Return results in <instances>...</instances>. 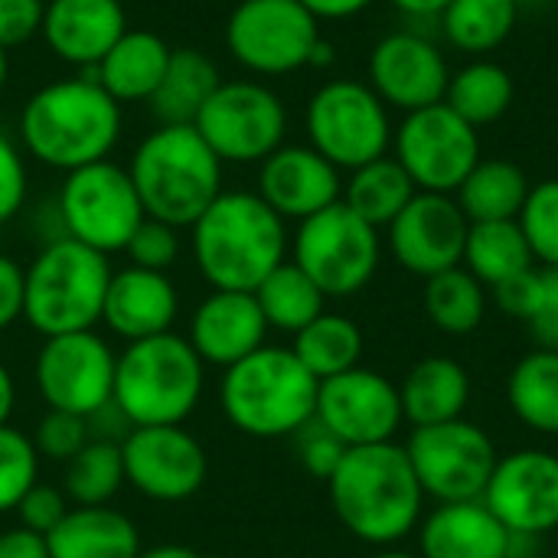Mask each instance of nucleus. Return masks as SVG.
<instances>
[{
  "label": "nucleus",
  "mask_w": 558,
  "mask_h": 558,
  "mask_svg": "<svg viewBox=\"0 0 558 558\" xmlns=\"http://www.w3.org/2000/svg\"><path fill=\"white\" fill-rule=\"evenodd\" d=\"M327 494L343 530L376 549H392L412 536L428 500L399 441L347 448Z\"/></svg>",
  "instance_id": "obj_1"
},
{
  "label": "nucleus",
  "mask_w": 558,
  "mask_h": 558,
  "mask_svg": "<svg viewBox=\"0 0 558 558\" xmlns=\"http://www.w3.org/2000/svg\"><path fill=\"white\" fill-rule=\"evenodd\" d=\"M193 262L213 291H255L288 262L284 219L248 190H222L190 226Z\"/></svg>",
  "instance_id": "obj_2"
},
{
  "label": "nucleus",
  "mask_w": 558,
  "mask_h": 558,
  "mask_svg": "<svg viewBox=\"0 0 558 558\" xmlns=\"http://www.w3.org/2000/svg\"><path fill=\"white\" fill-rule=\"evenodd\" d=\"M118 134L121 105L88 72L43 85L20 114L26 154L65 173L108 160Z\"/></svg>",
  "instance_id": "obj_3"
},
{
  "label": "nucleus",
  "mask_w": 558,
  "mask_h": 558,
  "mask_svg": "<svg viewBox=\"0 0 558 558\" xmlns=\"http://www.w3.org/2000/svg\"><path fill=\"white\" fill-rule=\"evenodd\" d=\"M320 383L288 347H262L222 369L219 409L226 422L262 441L294 438L317 415Z\"/></svg>",
  "instance_id": "obj_4"
},
{
  "label": "nucleus",
  "mask_w": 558,
  "mask_h": 558,
  "mask_svg": "<svg viewBox=\"0 0 558 558\" xmlns=\"http://www.w3.org/2000/svg\"><path fill=\"white\" fill-rule=\"evenodd\" d=\"M131 183L144 216L190 229L222 193V160L193 124H160L131 157Z\"/></svg>",
  "instance_id": "obj_5"
},
{
  "label": "nucleus",
  "mask_w": 558,
  "mask_h": 558,
  "mask_svg": "<svg viewBox=\"0 0 558 558\" xmlns=\"http://www.w3.org/2000/svg\"><path fill=\"white\" fill-rule=\"evenodd\" d=\"M206 389V363L186 337L160 333L124 347L114 366V409L131 428L183 425Z\"/></svg>",
  "instance_id": "obj_6"
},
{
  "label": "nucleus",
  "mask_w": 558,
  "mask_h": 558,
  "mask_svg": "<svg viewBox=\"0 0 558 558\" xmlns=\"http://www.w3.org/2000/svg\"><path fill=\"white\" fill-rule=\"evenodd\" d=\"M108 281V255L62 235L49 242L26 268L23 320L43 340L95 330V324H101Z\"/></svg>",
  "instance_id": "obj_7"
},
{
  "label": "nucleus",
  "mask_w": 558,
  "mask_h": 558,
  "mask_svg": "<svg viewBox=\"0 0 558 558\" xmlns=\"http://www.w3.org/2000/svg\"><path fill=\"white\" fill-rule=\"evenodd\" d=\"M379 258H383L379 229L360 219L343 199L298 222L291 242V262L327 298L360 294L376 278Z\"/></svg>",
  "instance_id": "obj_8"
},
{
  "label": "nucleus",
  "mask_w": 558,
  "mask_h": 558,
  "mask_svg": "<svg viewBox=\"0 0 558 558\" xmlns=\"http://www.w3.org/2000/svg\"><path fill=\"white\" fill-rule=\"evenodd\" d=\"M307 141L337 170H356L392 147V121L383 98L353 78L324 82L304 111Z\"/></svg>",
  "instance_id": "obj_9"
},
{
  "label": "nucleus",
  "mask_w": 558,
  "mask_h": 558,
  "mask_svg": "<svg viewBox=\"0 0 558 558\" xmlns=\"http://www.w3.org/2000/svg\"><path fill=\"white\" fill-rule=\"evenodd\" d=\"M59 219L69 239L111 255L128 248L134 229L144 222V206L124 167L95 160L65 173L59 190Z\"/></svg>",
  "instance_id": "obj_10"
},
{
  "label": "nucleus",
  "mask_w": 558,
  "mask_h": 558,
  "mask_svg": "<svg viewBox=\"0 0 558 558\" xmlns=\"http://www.w3.org/2000/svg\"><path fill=\"white\" fill-rule=\"evenodd\" d=\"M196 134L222 163H262L284 144V101L262 82H219L193 121Z\"/></svg>",
  "instance_id": "obj_11"
},
{
  "label": "nucleus",
  "mask_w": 558,
  "mask_h": 558,
  "mask_svg": "<svg viewBox=\"0 0 558 558\" xmlns=\"http://www.w3.org/2000/svg\"><path fill=\"white\" fill-rule=\"evenodd\" d=\"M392 157L405 167L418 193L454 196L481 163V131L438 101L402 114L392 131Z\"/></svg>",
  "instance_id": "obj_12"
},
{
  "label": "nucleus",
  "mask_w": 558,
  "mask_h": 558,
  "mask_svg": "<svg viewBox=\"0 0 558 558\" xmlns=\"http://www.w3.org/2000/svg\"><path fill=\"white\" fill-rule=\"evenodd\" d=\"M405 454L425 497L435 504L481 500L500 461L490 435L468 418L412 428Z\"/></svg>",
  "instance_id": "obj_13"
},
{
  "label": "nucleus",
  "mask_w": 558,
  "mask_h": 558,
  "mask_svg": "<svg viewBox=\"0 0 558 558\" xmlns=\"http://www.w3.org/2000/svg\"><path fill=\"white\" fill-rule=\"evenodd\" d=\"M320 20L301 0H239L226 20V49L255 75H288L311 62Z\"/></svg>",
  "instance_id": "obj_14"
},
{
  "label": "nucleus",
  "mask_w": 558,
  "mask_h": 558,
  "mask_svg": "<svg viewBox=\"0 0 558 558\" xmlns=\"http://www.w3.org/2000/svg\"><path fill=\"white\" fill-rule=\"evenodd\" d=\"M114 366L118 356L105 337L95 330H78L43 340L33 363V379L46 409L92 418L111 405Z\"/></svg>",
  "instance_id": "obj_15"
},
{
  "label": "nucleus",
  "mask_w": 558,
  "mask_h": 558,
  "mask_svg": "<svg viewBox=\"0 0 558 558\" xmlns=\"http://www.w3.org/2000/svg\"><path fill=\"white\" fill-rule=\"evenodd\" d=\"M121 458L124 481L154 504H183L196 497L209 474L206 448L183 425L128 428Z\"/></svg>",
  "instance_id": "obj_16"
},
{
  "label": "nucleus",
  "mask_w": 558,
  "mask_h": 558,
  "mask_svg": "<svg viewBox=\"0 0 558 558\" xmlns=\"http://www.w3.org/2000/svg\"><path fill=\"white\" fill-rule=\"evenodd\" d=\"M314 418L347 448L396 441V435L405 425L399 386L389 376L366 366L324 379L317 389Z\"/></svg>",
  "instance_id": "obj_17"
},
{
  "label": "nucleus",
  "mask_w": 558,
  "mask_h": 558,
  "mask_svg": "<svg viewBox=\"0 0 558 558\" xmlns=\"http://www.w3.org/2000/svg\"><path fill=\"white\" fill-rule=\"evenodd\" d=\"M484 507L513 533L543 539L558 530V454L520 448L497 461Z\"/></svg>",
  "instance_id": "obj_18"
},
{
  "label": "nucleus",
  "mask_w": 558,
  "mask_h": 558,
  "mask_svg": "<svg viewBox=\"0 0 558 558\" xmlns=\"http://www.w3.org/2000/svg\"><path fill=\"white\" fill-rule=\"evenodd\" d=\"M468 216L454 196L415 193L412 203L386 226L392 258L415 278L428 281L464 262Z\"/></svg>",
  "instance_id": "obj_19"
},
{
  "label": "nucleus",
  "mask_w": 558,
  "mask_h": 558,
  "mask_svg": "<svg viewBox=\"0 0 558 558\" xmlns=\"http://www.w3.org/2000/svg\"><path fill=\"white\" fill-rule=\"evenodd\" d=\"M366 75V85L383 98L386 108L409 114L445 101L451 65L428 36L415 29H399L373 46Z\"/></svg>",
  "instance_id": "obj_20"
},
{
  "label": "nucleus",
  "mask_w": 558,
  "mask_h": 558,
  "mask_svg": "<svg viewBox=\"0 0 558 558\" xmlns=\"http://www.w3.org/2000/svg\"><path fill=\"white\" fill-rule=\"evenodd\" d=\"M258 196L288 222H304L327 206L340 203L343 180L340 170L317 154L311 144H281L262 160Z\"/></svg>",
  "instance_id": "obj_21"
},
{
  "label": "nucleus",
  "mask_w": 558,
  "mask_h": 558,
  "mask_svg": "<svg viewBox=\"0 0 558 558\" xmlns=\"http://www.w3.org/2000/svg\"><path fill=\"white\" fill-rule=\"evenodd\" d=\"M268 324L248 291H213L190 317V347L206 366L229 369L265 347Z\"/></svg>",
  "instance_id": "obj_22"
},
{
  "label": "nucleus",
  "mask_w": 558,
  "mask_h": 558,
  "mask_svg": "<svg viewBox=\"0 0 558 558\" xmlns=\"http://www.w3.org/2000/svg\"><path fill=\"white\" fill-rule=\"evenodd\" d=\"M177 314H180V294L167 278V271H147L134 265L111 271L101 324L121 340L134 343V340L170 333Z\"/></svg>",
  "instance_id": "obj_23"
},
{
  "label": "nucleus",
  "mask_w": 558,
  "mask_h": 558,
  "mask_svg": "<svg viewBox=\"0 0 558 558\" xmlns=\"http://www.w3.org/2000/svg\"><path fill=\"white\" fill-rule=\"evenodd\" d=\"M121 0H46L43 39L69 65L92 69L124 36Z\"/></svg>",
  "instance_id": "obj_24"
},
{
  "label": "nucleus",
  "mask_w": 558,
  "mask_h": 558,
  "mask_svg": "<svg viewBox=\"0 0 558 558\" xmlns=\"http://www.w3.org/2000/svg\"><path fill=\"white\" fill-rule=\"evenodd\" d=\"M513 533L484 500L438 504L418 523V558H510Z\"/></svg>",
  "instance_id": "obj_25"
},
{
  "label": "nucleus",
  "mask_w": 558,
  "mask_h": 558,
  "mask_svg": "<svg viewBox=\"0 0 558 558\" xmlns=\"http://www.w3.org/2000/svg\"><path fill=\"white\" fill-rule=\"evenodd\" d=\"M399 399L412 428L464 418L471 405V373L451 356H425L405 373Z\"/></svg>",
  "instance_id": "obj_26"
},
{
  "label": "nucleus",
  "mask_w": 558,
  "mask_h": 558,
  "mask_svg": "<svg viewBox=\"0 0 558 558\" xmlns=\"http://www.w3.org/2000/svg\"><path fill=\"white\" fill-rule=\"evenodd\" d=\"M170 46L150 33V29H124V36L108 49V56L92 65L82 69L88 72L118 105L121 101H147L170 62Z\"/></svg>",
  "instance_id": "obj_27"
},
{
  "label": "nucleus",
  "mask_w": 558,
  "mask_h": 558,
  "mask_svg": "<svg viewBox=\"0 0 558 558\" xmlns=\"http://www.w3.org/2000/svg\"><path fill=\"white\" fill-rule=\"evenodd\" d=\"M49 558H137L141 533L114 507H72L46 536Z\"/></svg>",
  "instance_id": "obj_28"
},
{
  "label": "nucleus",
  "mask_w": 558,
  "mask_h": 558,
  "mask_svg": "<svg viewBox=\"0 0 558 558\" xmlns=\"http://www.w3.org/2000/svg\"><path fill=\"white\" fill-rule=\"evenodd\" d=\"M219 82V69L206 52L193 46L173 49L157 92L147 98V108L160 124H193Z\"/></svg>",
  "instance_id": "obj_29"
},
{
  "label": "nucleus",
  "mask_w": 558,
  "mask_h": 558,
  "mask_svg": "<svg viewBox=\"0 0 558 558\" xmlns=\"http://www.w3.org/2000/svg\"><path fill=\"white\" fill-rule=\"evenodd\" d=\"M530 186H533L530 177L513 160L481 157V163L458 186L454 199L468 216V222H504L520 216Z\"/></svg>",
  "instance_id": "obj_30"
},
{
  "label": "nucleus",
  "mask_w": 558,
  "mask_h": 558,
  "mask_svg": "<svg viewBox=\"0 0 558 558\" xmlns=\"http://www.w3.org/2000/svg\"><path fill=\"white\" fill-rule=\"evenodd\" d=\"M510 412L536 435L558 438V350L526 353L507 376Z\"/></svg>",
  "instance_id": "obj_31"
},
{
  "label": "nucleus",
  "mask_w": 558,
  "mask_h": 558,
  "mask_svg": "<svg viewBox=\"0 0 558 558\" xmlns=\"http://www.w3.org/2000/svg\"><path fill=\"white\" fill-rule=\"evenodd\" d=\"M415 193L418 190L412 177L405 173V167L392 154H386L350 170V180L343 183L340 199L373 229H386L412 203Z\"/></svg>",
  "instance_id": "obj_32"
},
{
  "label": "nucleus",
  "mask_w": 558,
  "mask_h": 558,
  "mask_svg": "<svg viewBox=\"0 0 558 558\" xmlns=\"http://www.w3.org/2000/svg\"><path fill=\"white\" fill-rule=\"evenodd\" d=\"M461 265L484 288H497L517 275L536 268V258L530 252V242H526L520 222L504 219V222H471Z\"/></svg>",
  "instance_id": "obj_33"
},
{
  "label": "nucleus",
  "mask_w": 558,
  "mask_h": 558,
  "mask_svg": "<svg viewBox=\"0 0 558 558\" xmlns=\"http://www.w3.org/2000/svg\"><path fill=\"white\" fill-rule=\"evenodd\" d=\"M438 20L445 39L454 49L474 59H487L513 36L520 0H451Z\"/></svg>",
  "instance_id": "obj_34"
},
{
  "label": "nucleus",
  "mask_w": 558,
  "mask_h": 558,
  "mask_svg": "<svg viewBox=\"0 0 558 558\" xmlns=\"http://www.w3.org/2000/svg\"><path fill=\"white\" fill-rule=\"evenodd\" d=\"M445 105L461 114L471 128L500 121L513 105V75L494 59H471L448 78Z\"/></svg>",
  "instance_id": "obj_35"
},
{
  "label": "nucleus",
  "mask_w": 558,
  "mask_h": 558,
  "mask_svg": "<svg viewBox=\"0 0 558 558\" xmlns=\"http://www.w3.org/2000/svg\"><path fill=\"white\" fill-rule=\"evenodd\" d=\"M252 294L265 314L268 330H281L291 337L327 311V294L294 262H281Z\"/></svg>",
  "instance_id": "obj_36"
},
{
  "label": "nucleus",
  "mask_w": 558,
  "mask_h": 558,
  "mask_svg": "<svg viewBox=\"0 0 558 558\" xmlns=\"http://www.w3.org/2000/svg\"><path fill=\"white\" fill-rule=\"evenodd\" d=\"M487 301H490L487 288L464 265L428 278L425 294H422L432 327L448 337L474 333L487 317Z\"/></svg>",
  "instance_id": "obj_37"
},
{
  "label": "nucleus",
  "mask_w": 558,
  "mask_h": 558,
  "mask_svg": "<svg viewBox=\"0 0 558 558\" xmlns=\"http://www.w3.org/2000/svg\"><path fill=\"white\" fill-rule=\"evenodd\" d=\"M294 356L307 366V373L324 383L347 369H356L363 360V330L347 314L324 311L314 324L294 333Z\"/></svg>",
  "instance_id": "obj_38"
},
{
  "label": "nucleus",
  "mask_w": 558,
  "mask_h": 558,
  "mask_svg": "<svg viewBox=\"0 0 558 558\" xmlns=\"http://www.w3.org/2000/svg\"><path fill=\"white\" fill-rule=\"evenodd\" d=\"M124 458L121 441L92 438L65 464V497L75 507H108L124 487Z\"/></svg>",
  "instance_id": "obj_39"
},
{
  "label": "nucleus",
  "mask_w": 558,
  "mask_h": 558,
  "mask_svg": "<svg viewBox=\"0 0 558 558\" xmlns=\"http://www.w3.org/2000/svg\"><path fill=\"white\" fill-rule=\"evenodd\" d=\"M533 258L543 268H558V180L530 186V196L517 216Z\"/></svg>",
  "instance_id": "obj_40"
},
{
  "label": "nucleus",
  "mask_w": 558,
  "mask_h": 558,
  "mask_svg": "<svg viewBox=\"0 0 558 558\" xmlns=\"http://www.w3.org/2000/svg\"><path fill=\"white\" fill-rule=\"evenodd\" d=\"M33 484H39V451L33 438L13 425H0V513L16 510Z\"/></svg>",
  "instance_id": "obj_41"
},
{
  "label": "nucleus",
  "mask_w": 558,
  "mask_h": 558,
  "mask_svg": "<svg viewBox=\"0 0 558 558\" xmlns=\"http://www.w3.org/2000/svg\"><path fill=\"white\" fill-rule=\"evenodd\" d=\"M88 441H92L88 438V418L69 415V412H56V409H49L39 418L36 435H33V445H36L39 458L62 461V464H69Z\"/></svg>",
  "instance_id": "obj_42"
},
{
  "label": "nucleus",
  "mask_w": 558,
  "mask_h": 558,
  "mask_svg": "<svg viewBox=\"0 0 558 558\" xmlns=\"http://www.w3.org/2000/svg\"><path fill=\"white\" fill-rule=\"evenodd\" d=\"M128 258L134 268H147V271H167L177 258H180V229L167 226L160 219L144 216V222L134 229L131 242H128Z\"/></svg>",
  "instance_id": "obj_43"
},
{
  "label": "nucleus",
  "mask_w": 558,
  "mask_h": 558,
  "mask_svg": "<svg viewBox=\"0 0 558 558\" xmlns=\"http://www.w3.org/2000/svg\"><path fill=\"white\" fill-rule=\"evenodd\" d=\"M294 438H298V458H301L304 471L320 481H330V474L340 468V461L347 454V445L340 438H333L317 418L311 425H304Z\"/></svg>",
  "instance_id": "obj_44"
},
{
  "label": "nucleus",
  "mask_w": 558,
  "mask_h": 558,
  "mask_svg": "<svg viewBox=\"0 0 558 558\" xmlns=\"http://www.w3.org/2000/svg\"><path fill=\"white\" fill-rule=\"evenodd\" d=\"M69 497L56 487H46V484H33L26 490V497L16 504V517H20V526H26L29 533H39V536H49L69 513Z\"/></svg>",
  "instance_id": "obj_45"
},
{
  "label": "nucleus",
  "mask_w": 558,
  "mask_h": 558,
  "mask_svg": "<svg viewBox=\"0 0 558 558\" xmlns=\"http://www.w3.org/2000/svg\"><path fill=\"white\" fill-rule=\"evenodd\" d=\"M46 0H0V49H16L43 33Z\"/></svg>",
  "instance_id": "obj_46"
},
{
  "label": "nucleus",
  "mask_w": 558,
  "mask_h": 558,
  "mask_svg": "<svg viewBox=\"0 0 558 558\" xmlns=\"http://www.w3.org/2000/svg\"><path fill=\"white\" fill-rule=\"evenodd\" d=\"M26 203V163L20 147L0 134V226H7Z\"/></svg>",
  "instance_id": "obj_47"
},
{
  "label": "nucleus",
  "mask_w": 558,
  "mask_h": 558,
  "mask_svg": "<svg viewBox=\"0 0 558 558\" xmlns=\"http://www.w3.org/2000/svg\"><path fill=\"white\" fill-rule=\"evenodd\" d=\"M490 291H494V304L504 314L530 324V317L539 307V294H543V268H530V271H523V275H517V278H510Z\"/></svg>",
  "instance_id": "obj_48"
},
{
  "label": "nucleus",
  "mask_w": 558,
  "mask_h": 558,
  "mask_svg": "<svg viewBox=\"0 0 558 558\" xmlns=\"http://www.w3.org/2000/svg\"><path fill=\"white\" fill-rule=\"evenodd\" d=\"M526 327L543 350H558V268H543L539 307Z\"/></svg>",
  "instance_id": "obj_49"
},
{
  "label": "nucleus",
  "mask_w": 558,
  "mask_h": 558,
  "mask_svg": "<svg viewBox=\"0 0 558 558\" xmlns=\"http://www.w3.org/2000/svg\"><path fill=\"white\" fill-rule=\"evenodd\" d=\"M23 298H26V268L0 252V333L23 320Z\"/></svg>",
  "instance_id": "obj_50"
},
{
  "label": "nucleus",
  "mask_w": 558,
  "mask_h": 558,
  "mask_svg": "<svg viewBox=\"0 0 558 558\" xmlns=\"http://www.w3.org/2000/svg\"><path fill=\"white\" fill-rule=\"evenodd\" d=\"M0 558H49L46 536L29 533L26 526H13L0 533Z\"/></svg>",
  "instance_id": "obj_51"
},
{
  "label": "nucleus",
  "mask_w": 558,
  "mask_h": 558,
  "mask_svg": "<svg viewBox=\"0 0 558 558\" xmlns=\"http://www.w3.org/2000/svg\"><path fill=\"white\" fill-rule=\"evenodd\" d=\"M317 20H350L363 13L373 0H301Z\"/></svg>",
  "instance_id": "obj_52"
},
{
  "label": "nucleus",
  "mask_w": 558,
  "mask_h": 558,
  "mask_svg": "<svg viewBox=\"0 0 558 558\" xmlns=\"http://www.w3.org/2000/svg\"><path fill=\"white\" fill-rule=\"evenodd\" d=\"M451 0H392V7L412 20H438Z\"/></svg>",
  "instance_id": "obj_53"
},
{
  "label": "nucleus",
  "mask_w": 558,
  "mask_h": 558,
  "mask_svg": "<svg viewBox=\"0 0 558 558\" xmlns=\"http://www.w3.org/2000/svg\"><path fill=\"white\" fill-rule=\"evenodd\" d=\"M13 405H16V383L7 363H0V425H10Z\"/></svg>",
  "instance_id": "obj_54"
},
{
  "label": "nucleus",
  "mask_w": 558,
  "mask_h": 558,
  "mask_svg": "<svg viewBox=\"0 0 558 558\" xmlns=\"http://www.w3.org/2000/svg\"><path fill=\"white\" fill-rule=\"evenodd\" d=\"M137 558H203L199 553H193L190 546H177V543H163V546H150L141 549Z\"/></svg>",
  "instance_id": "obj_55"
},
{
  "label": "nucleus",
  "mask_w": 558,
  "mask_h": 558,
  "mask_svg": "<svg viewBox=\"0 0 558 558\" xmlns=\"http://www.w3.org/2000/svg\"><path fill=\"white\" fill-rule=\"evenodd\" d=\"M330 62H333V46L320 36L317 46H314V52H311V62H307V65H311V69H324V65H330Z\"/></svg>",
  "instance_id": "obj_56"
},
{
  "label": "nucleus",
  "mask_w": 558,
  "mask_h": 558,
  "mask_svg": "<svg viewBox=\"0 0 558 558\" xmlns=\"http://www.w3.org/2000/svg\"><path fill=\"white\" fill-rule=\"evenodd\" d=\"M373 558H418V556H412V553H405V549H383V553H376Z\"/></svg>",
  "instance_id": "obj_57"
},
{
  "label": "nucleus",
  "mask_w": 558,
  "mask_h": 558,
  "mask_svg": "<svg viewBox=\"0 0 558 558\" xmlns=\"http://www.w3.org/2000/svg\"><path fill=\"white\" fill-rule=\"evenodd\" d=\"M7 72H10V65H7V49H0V92H3V85H7Z\"/></svg>",
  "instance_id": "obj_58"
},
{
  "label": "nucleus",
  "mask_w": 558,
  "mask_h": 558,
  "mask_svg": "<svg viewBox=\"0 0 558 558\" xmlns=\"http://www.w3.org/2000/svg\"><path fill=\"white\" fill-rule=\"evenodd\" d=\"M520 3H526V0H520Z\"/></svg>",
  "instance_id": "obj_59"
}]
</instances>
